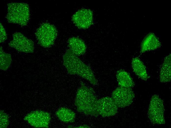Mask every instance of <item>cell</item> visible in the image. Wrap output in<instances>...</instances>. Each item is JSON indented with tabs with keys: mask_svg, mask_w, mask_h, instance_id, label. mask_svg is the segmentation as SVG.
Returning <instances> with one entry per match:
<instances>
[{
	"mask_svg": "<svg viewBox=\"0 0 171 128\" xmlns=\"http://www.w3.org/2000/svg\"><path fill=\"white\" fill-rule=\"evenodd\" d=\"M0 43H2L7 39V35L5 29L1 23L0 25Z\"/></svg>",
	"mask_w": 171,
	"mask_h": 128,
	"instance_id": "obj_19",
	"label": "cell"
},
{
	"mask_svg": "<svg viewBox=\"0 0 171 128\" xmlns=\"http://www.w3.org/2000/svg\"><path fill=\"white\" fill-rule=\"evenodd\" d=\"M0 68L2 70H7L10 66L12 59L11 55L3 50L2 47L0 48Z\"/></svg>",
	"mask_w": 171,
	"mask_h": 128,
	"instance_id": "obj_17",
	"label": "cell"
},
{
	"mask_svg": "<svg viewBox=\"0 0 171 128\" xmlns=\"http://www.w3.org/2000/svg\"><path fill=\"white\" fill-rule=\"evenodd\" d=\"M91 88H88L83 83L78 89L75 102L77 110L87 115L98 117L97 100Z\"/></svg>",
	"mask_w": 171,
	"mask_h": 128,
	"instance_id": "obj_2",
	"label": "cell"
},
{
	"mask_svg": "<svg viewBox=\"0 0 171 128\" xmlns=\"http://www.w3.org/2000/svg\"><path fill=\"white\" fill-rule=\"evenodd\" d=\"M161 43L154 34L150 33L144 38L141 44L140 53L154 50L160 47Z\"/></svg>",
	"mask_w": 171,
	"mask_h": 128,
	"instance_id": "obj_11",
	"label": "cell"
},
{
	"mask_svg": "<svg viewBox=\"0 0 171 128\" xmlns=\"http://www.w3.org/2000/svg\"><path fill=\"white\" fill-rule=\"evenodd\" d=\"M63 64L69 73L76 74L86 79L91 84H97L96 78L90 67L83 62L69 49L63 57Z\"/></svg>",
	"mask_w": 171,
	"mask_h": 128,
	"instance_id": "obj_1",
	"label": "cell"
},
{
	"mask_svg": "<svg viewBox=\"0 0 171 128\" xmlns=\"http://www.w3.org/2000/svg\"><path fill=\"white\" fill-rule=\"evenodd\" d=\"M118 108L112 97L106 96L97 100V112L102 117L114 115L117 112Z\"/></svg>",
	"mask_w": 171,
	"mask_h": 128,
	"instance_id": "obj_10",
	"label": "cell"
},
{
	"mask_svg": "<svg viewBox=\"0 0 171 128\" xmlns=\"http://www.w3.org/2000/svg\"><path fill=\"white\" fill-rule=\"evenodd\" d=\"M0 128H6L9 125V117L8 115L0 111Z\"/></svg>",
	"mask_w": 171,
	"mask_h": 128,
	"instance_id": "obj_18",
	"label": "cell"
},
{
	"mask_svg": "<svg viewBox=\"0 0 171 128\" xmlns=\"http://www.w3.org/2000/svg\"><path fill=\"white\" fill-rule=\"evenodd\" d=\"M7 6L6 17L9 23L17 24L22 26L27 25L30 16L28 4L11 2L8 3Z\"/></svg>",
	"mask_w": 171,
	"mask_h": 128,
	"instance_id": "obj_3",
	"label": "cell"
},
{
	"mask_svg": "<svg viewBox=\"0 0 171 128\" xmlns=\"http://www.w3.org/2000/svg\"><path fill=\"white\" fill-rule=\"evenodd\" d=\"M131 65L133 71L136 75L143 80H147L148 76L146 67L139 58L135 57L132 59Z\"/></svg>",
	"mask_w": 171,
	"mask_h": 128,
	"instance_id": "obj_13",
	"label": "cell"
},
{
	"mask_svg": "<svg viewBox=\"0 0 171 128\" xmlns=\"http://www.w3.org/2000/svg\"><path fill=\"white\" fill-rule=\"evenodd\" d=\"M116 77L118 84L120 87L131 88L135 83L130 74L122 69L117 71Z\"/></svg>",
	"mask_w": 171,
	"mask_h": 128,
	"instance_id": "obj_14",
	"label": "cell"
},
{
	"mask_svg": "<svg viewBox=\"0 0 171 128\" xmlns=\"http://www.w3.org/2000/svg\"><path fill=\"white\" fill-rule=\"evenodd\" d=\"M171 54L166 56L161 66L160 73V81L162 82H170L171 80Z\"/></svg>",
	"mask_w": 171,
	"mask_h": 128,
	"instance_id": "obj_15",
	"label": "cell"
},
{
	"mask_svg": "<svg viewBox=\"0 0 171 128\" xmlns=\"http://www.w3.org/2000/svg\"><path fill=\"white\" fill-rule=\"evenodd\" d=\"M51 119L48 112L37 110L27 114L24 118L31 125L36 128H48Z\"/></svg>",
	"mask_w": 171,
	"mask_h": 128,
	"instance_id": "obj_7",
	"label": "cell"
},
{
	"mask_svg": "<svg viewBox=\"0 0 171 128\" xmlns=\"http://www.w3.org/2000/svg\"><path fill=\"white\" fill-rule=\"evenodd\" d=\"M35 35L38 43L44 48H49L54 43L57 34L56 28L53 25L43 23L36 30Z\"/></svg>",
	"mask_w": 171,
	"mask_h": 128,
	"instance_id": "obj_4",
	"label": "cell"
},
{
	"mask_svg": "<svg viewBox=\"0 0 171 128\" xmlns=\"http://www.w3.org/2000/svg\"><path fill=\"white\" fill-rule=\"evenodd\" d=\"M13 36V40L8 44L10 47L20 52L27 53L33 52L34 44L32 40L28 39L20 32L14 33Z\"/></svg>",
	"mask_w": 171,
	"mask_h": 128,
	"instance_id": "obj_8",
	"label": "cell"
},
{
	"mask_svg": "<svg viewBox=\"0 0 171 128\" xmlns=\"http://www.w3.org/2000/svg\"><path fill=\"white\" fill-rule=\"evenodd\" d=\"M164 111L163 100L158 95H153L150 102L148 111V117L151 121L154 124H164Z\"/></svg>",
	"mask_w": 171,
	"mask_h": 128,
	"instance_id": "obj_5",
	"label": "cell"
},
{
	"mask_svg": "<svg viewBox=\"0 0 171 128\" xmlns=\"http://www.w3.org/2000/svg\"><path fill=\"white\" fill-rule=\"evenodd\" d=\"M56 114L60 120L64 122L72 123L74 121L75 113L67 108L62 107L59 108L56 112Z\"/></svg>",
	"mask_w": 171,
	"mask_h": 128,
	"instance_id": "obj_16",
	"label": "cell"
},
{
	"mask_svg": "<svg viewBox=\"0 0 171 128\" xmlns=\"http://www.w3.org/2000/svg\"><path fill=\"white\" fill-rule=\"evenodd\" d=\"M134 97L131 88L120 86L113 91L111 97L118 107L122 108L131 104Z\"/></svg>",
	"mask_w": 171,
	"mask_h": 128,
	"instance_id": "obj_6",
	"label": "cell"
},
{
	"mask_svg": "<svg viewBox=\"0 0 171 128\" xmlns=\"http://www.w3.org/2000/svg\"><path fill=\"white\" fill-rule=\"evenodd\" d=\"M72 19L74 24L79 28L87 29L93 23V12L90 9H81L73 15Z\"/></svg>",
	"mask_w": 171,
	"mask_h": 128,
	"instance_id": "obj_9",
	"label": "cell"
},
{
	"mask_svg": "<svg viewBox=\"0 0 171 128\" xmlns=\"http://www.w3.org/2000/svg\"><path fill=\"white\" fill-rule=\"evenodd\" d=\"M68 43L69 49L76 56H80L85 53L86 46L84 41L81 39L71 37L68 40Z\"/></svg>",
	"mask_w": 171,
	"mask_h": 128,
	"instance_id": "obj_12",
	"label": "cell"
}]
</instances>
